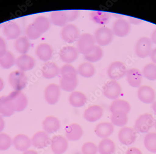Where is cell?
<instances>
[{
    "label": "cell",
    "mask_w": 156,
    "mask_h": 154,
    "mask_svg": "<svg viewBox=\"0 0 156 154\" xmlns=\"http://www.w3.org/2000/svg\"><path fill=\"white\" fill-rule=\"evenodd\" d=\"M98 151V148L94 143L92 142H87L84 143L82 147L83 154H96Z\"/></svg>",
    "instance_id": "ee69618b"
},
{
    "label": "cell",
    "mask_w": 156,
    "mask_h": 154,
    "mask_svg": "<svg viewBox=\"0 0 156 154\" xmlns=\"http://www.w3.org/2000/svg\"><path fill=\"white\" fill-rule=\"evenodd\" d=\"M60 96V87L58 85H48L44 91V98L49 104L54 105L58 101Z\"/></svg>",
    "instance_id": "4fadbf2b"
},
{
    "label": "cell",
    "mask_w": 156,
    "mask_h": 154,
    "mask_svg": "<svg viewBox=\"0 0 156 154\" xmlns=\"http://www.w3.org/2000/svg\"><path fill=\"white\" fill-rule=\"evenodd\" d=\"M31 144L38 149L44 148L50 144V139L47 133L44 131H38L36 133L31 139Z\"/></svg>",
    "instance_id": "44dd1931"
},
{
    "label": "cell",
    "mask_w": 156,
    "mask_h": 154,
    "mask_svg": "<svg viewBox=\"0 0 156 154\" xmlns=\"http://www.w3.org/2000/svg\"><path fill=\"white\" fill-rule=\"evenodd\" d=\"M103 56V51L101 47L95 45L93 50L87 55L84 56L87 62L90 63H95L101 60Z\"/></svg>",
    "instance_id": "74e56055"
},
{
    "label": "cell",
    "mask_w": 156,
    "mask_h": 154,
    "mask_svg": "<svg viewBox=\"0 0 156 154\" xmlns=\"http://www.w3.org/2000/svg\"><path fill=\"white\" fill-rule=\"evenodd\" d=\"M8 96L12 102L15 111H22L27 107L28 99L26 95L21 91H13Z\"/></svg>",
    "instance_id": "5b68a950"
},
{
    "label": "cell",
    "mask_w": 156,
    "mask_h": 154,
    "mask_svg": "<svg viewBox=\"0 0 156 154\" xmlns=\"http://www.w3.org/2000/svg\"><path fill=\"white\" fill-rule=\"evenodd\" d=\"M126 80L132 87H138L141 86L142 83L143 74L140 70L136 68H131L127 70Z\"/></svg>",
    "instance_id": "ac0fdd59"
},
{
    "label": "cell",
    "mask_w": 156,
    "mask_h": 154,
    "mask_svg": "<svg viewBox=\"0 0 156 154\" xmlns=\"http://www.w3.org/2000/svg\"><path fill=\"white\" fill-rule=\"evenodd\" d=\"M137 97L140 101L144 104H152L155 101L156 94L154 89L150 86L139 87L137 91Z\"/></svg>",
    "instance_id": "5bb4252c"
},
{
    "label": "cell",
    "mask_w": 156,
    "mask_h": 154,
    "mask_svg": "<svg viewBox=\"0 0 156 154\" xmlns=\"http://www.w3.org/2000/svg\"><path fill=\"white\" fill-rule=\"evenodd\" d=\"M42 74L45 78L51 79L60 74V68L55 63L46 62L42 67Z\"/></svg>",
    "instance_id": "d4e9b609"
},
{
    "label": "cell",
    "mask_w": 156,
    "mask_h": 154,
    "mask_svg": "<svg viewBox=\"0 0 156 154\" xmlns=\"http://www.w3.org/2000/svg\"><path fill=\"white\" fill-rule=\"evenodd\" d=\"M155 123V120L152 115L145 113L141 115L136 121L134 128L138 132H148L150 129L153 127Z\"/></svg>",
    "instance_id": "277c9868"
},
{
    "label": "cell",
    "mask_w": 156,
    "mask_h": 154,
    "mask_svg": "<svg viewBox=\"0 0 156 154\" xmlns=\"http://www.w3.org/2000/svg\"><path fill=\"white\" fill-rule=\"evenodd\" d=\"M135 50L136 56L141 58H145L150 56L152 50V42L147 37H141L136 43Z\"/></svg>",
    "instance_id": "8992f818"
},
{
    "label": "cell",
    "mask_w": 156,
    "mask_h": 154,
    "mask_svg": "<svg viewBox=\"0 0 156 154\" xmlns=\"http://www.w3.org/2000/svg\"><path fill=\"white\" fill-rule=\"evenodd\" d=\"M150 56L152 63L156 64V47L152 49L150 55Z\"/></svg>",
    "instance_id": "f907efd6"
},
{
    "label": "cell",
    "mask_w": 156,
    "mask_h": 154,
    "mask_svg": "<svg viewBox=\"0 0 156 154\" xmlns=\"http://www.w3.org/2000/svg\"><path fill=\"white\" fill-rule=\"evenodd\" d=\"M82 128L79 124L72 123L67 127L66 129V139L71 141L79 140L83 135Z\"/></svg>",
    "instance_id": "cb8c5ba5"
},
{
    "label": "cell",
    "mask_w": 156,
    "mask_h": 154,
    "mask_svg": "<svg viewBox=\"0 0 156 154\" xmlns=\"http://www.w3.org/2000/svg\"><path fill=\"white\" fill-rule=\"evenodd\" d=\"M98 150L100 154H114L115 150V144L111 139L105 138L99 143Z\"/></svg>",
    "instance_id": "836d02e7"
},
{
    "label": "cell",
    "mask_w": 156,
    "mask_h": 154,
    "mask_svg": "<svg viewBox=\"0 0 156 154\" xmlns=\"http://www.w3.org/2000/svg\"><path fill=\"white\" fill-rule=\"evenodd\" d=\"M152 108L155 114H156V101H154L152 104Z\"/></svg>",
    "instance_id": "9f6ffc18"
},
{
    "label": "cell",
    "mask_w": 156,
    "mask_h": 154,
    "mask_svg": "<svg viewBox=\"0 0 156 154\" xmlns=\"http://www.w3.org/2000/svg\"><path fill=\"white\" fill-rule=\"evenodd\" d=\"M12 143L16 150L25 151L28 150L31 145V139L24 134L17 135L12 140Z\"/></svg>",
    "instance_id": "603a6c76"
},
{
    "label": "cell",
    "mask_w": 156,
    "mask_h": 154,
    "mask_svg": "<svg viewBox=\"0 0 156 154\" xmlns=\"http://www.w3.org/2000/svg\"><path fill=\"white\" fill-rule=\"evenodd\" d=\"M51 149L55 154H63L67 150L68 143L67 139L62 135H55L51 141Z\"/></svg>",
    "instance_id": "2e32d148"
},
{
    "label": "cell",
    "mask_w": 156,
    "mask_h": 154,
    "mask_svg": "<svg viewBox=\"0 0 156 154\" xmlns=\"http://www.w3.org/2000/svg\"><path fill=\"white\" fill-rule=\"evenodd\" d=\"M78 74L83 77L89 78L94 76L95 73V68L92 63L84 62L80 64L78 69Z\"/></svg>",
    "instance_id": "d6a6232c"
},
{
    "label": "cell",
    "mask_w": 156,
    "mask_h": 154,
    "mask_svg": "<svg viewBox=\"0 0 156 154\" xmlns=\"http://www.w3.org/2000/svg\"><path fill=\"white\" fill-rule=\"evenodd\" d=\"M4 127H5V121L2 116L0 115V132L4 129Z\"/></svg>",
    "instance_id": "816d5d0a"
},
{
    "label": "cell",
    "mask_w": 156,
    "mask_h": 154,
    "mask_svg": "<svg viewBox=\"0 0 156 154\" xmlns=\"http://www.w3.org/2000/svg\"><path fill=\"white\" fill-rule=\"evenodd\" d=\"M128 22L130 24H134V25H139L142 22V20H140L137 18H134L133 17H128Z\"/></svg>",
    "instance_id": "c3c4849f"
},
{
    "label": "cell",
    "mask_w": 156,
    "mask_h": 154,
    "mask_svg": "<svg viewBox=\"0 0 156 154\" xmlns=\"http://www.w3.org/2000/svg\"><path fill=\"white\" fill-rule=\"evenodd\" d=\"M112 123L116 126H124L128 121L127 114L122 111H116L112 113L111 116Z\"/></svg>",
    "instance_id": "8d00e7d4"
},
{
    "label": "cell",
    "mask_w": 156,
    "mask_h": 154,
    "mask_svg": "<svg viewBox=\"0 0 156 154\" xmlns=\"http://www.w3.org/2000/svg\"><path fill=\"white\" fill-rule=\"evenodd\" d=\"M43 127L45 132L51 134L59 130L61 125L59 120L55 116H48L43 122Z\"/></svg>",
    "instance_id": "484cf974"
},
{
    "label": "cell",
    "mask_w": 156,
    "mask_h": 154,
    "mask_svg": "<svg viewBox=\"0 0 156 154\" xmlns=\"http://www.w3.org/2000/svg\"><path fill=\"white\" fill-rule=\"evenodd\" d=\"M1 25H0V28H1Z\"/></svg>",
    "instance_id": "680465c9"
},
{
    "label": "cell",
    "mask_w": 156,
    "mask_h": 154,
    "mask_svg": "<svg viewBox=\"0 0 156 154\" xmlns=\"http://www.w3.org/2000/svg\"><path fill=\"white\" fill-rule=\"evenodd\" d=\"M152 43L155 44L156 45V29L152 32L151 35V38Z\"/></svg>",
    "instance_id": "f5cc1de1"
},
{
    "label": "cell",
    "mask_w": 156,
    "mask_h": 154,
    "mask_svg": "<svg viewBox=\"0 0 156 154\" xmlns=\"http://www.w3.org/2000/svg\"><path fill=\"white\" fill-rule=\"evenodd\" d=\"M16 59L14 55L7 51L2 56L0 57V66L4 69H9L15 64Z\"/></svg>",
    "instance_id": "f35d334b"
},
{
    "label": "cell",
    "mask_w": 156,
    "mask_h": 154,
    "mask_svg": "<svg viewBox=\"0 0 156 154\" xmlns=\"http://www.w3.org/2000/svg\"><path fill=\"white\" fill-rule=\"evenodd\" d=\"M118 137L122 144L129 146L135 142L137 135L135 129L128 127H124L119 131Z\"/></svg>",
    "instance_id": "30bf717a"
},
{
    "label": "cell",
    "mask_w": 156,
    "mask_h": 154,
    "mask_svg": "<svg viewBox=\"0 0 156 154\" xmlns=\"http://www.w3.org/2000/svg\"><path fill=\"white\" fill-rule=\"evenodd\" d=\"M15 109L8 96L0 97V115L9 117L14 114Z\"/></svg>",
    "instance_id": "4316f807"
},
{
    "label": "cell",
    "mask_w": 156,
    "mask_h": 154,
    "mask_svg": "<svg viewBox=\"0 0 156 154\" xmlns=\"http://www.w3.org/2000/svg\"><path fill=\"white\" fill-rule=\"evenodd\" d=\"M95 46V42L94 36L90 33L81 34L77 40V50L80 53L84 56L90 53Z\"/></svg>",
    "instance_id": "6da1fadb"
},
{
    "label": "cell",
    "mask_w": 156,
    "mask_h": 154,
    "mask_svg": "<svg viewBox=\"0 0 156 154\" xmlns=\"http://www.w3.org/2000/svg\"><path fill=\"white\" fill-rule=\"evenodd\" d=\"M9 83L15 91H21L27 84V77L24 72L20 70L14 71L9 76Z\"/></svg>",
    "instance_id": "7a4b0ae2"
},
{
    "label": "cell",
    "mask_w": 156,
    "mask_h": 154,
    "mask_svg": "<svg viewBox=\"0 0 156 154\" xmlns=\"http://www.w3.org/2000/svg\"><path fill=\"white\" fill-rule=\"evenodd\" d=\"M87 101V98L83 93L80 91H73L69 97L70 105L75 108L83 106Z\"/></svg>",
    "instance_id": "4dcf8cb0"
},
{
    "label": "cell",
    "mask_w": 156,
    "mask_h": 154,
    "mask_svg": "<svg viewBox=\"0 0 156 154\" xmlns=\"http://www.w3.org/2000/svg\"><path fill=\"white\" fill-rule=\"evenodd\" d=\"M90 19L96 24L104 25L110 21L111 15L109 13L102 11H92L89 14Z\"/></svg>",
    "instance_id": "f1b7e54d"
},
{
    "label": "cell",
    "mask_w": 156,
    "mask_h": 154,
    "mask_svg": "<svg viewBox=\"0 0 156 154\" xmlns=\"http://www.w3.org/2000/svg\"><path fill=\"white\" fill-rule=\"evenodd\" d=\"M3 32L7 39L16 40L20 37L21 29L17 23L12 21H8L3 24Z\"/></svg>",
    "instance_id": "e0dca14e"
},
{
    "label": "cell",
    "mask_w": 156,
    "mask_h": 154,
    "mask_svg": "<svg viewBox=\"0 0 156 154\" xmlns=\"http://www.w3.org/2000/svg\"><path fill=\"white\" fill-rule=\"evenodd\" d=\"M7 51L6 43L4 39L0 36V57L2 56Z\"/></svg>",
    "instance_id": "7dc6e473"
},
{
    "label": "cell",
    "mask_w": 156,
    "mask_h": 154,
    "mask_svg": "<svg viewBox=\"0 0 156 154\" xmlns=\"http://www.w3.org/2000/svg\"><path fill=\"white\" fill-rule=\"evenodd\" d=\"M60 36L63 41L68 43H72L78 40L80 34L79 29L76 25L67 23L62 27Z\"/></svg>",
    "instance_id": "ba28073f"
},
{
    "label": "cell",
    "mask_w": 156,
    "mask_h": 154,
    "mask_svg": "<svg viewBox=\"0 0 156 154\" xmlns=\"http://www.w3.org/2000/svg\"><path fill=\"white\" fill-rule=\"evenodd\" d=\"M78 84V74H67L61 76L60 87L66 92H73Z\"/></svg>",
    "instance_id": "7c38bea8"
},
{
    "label": "cell",
    "mask_w": 156,
    "mask_h": 154,
    "mask_svg": "<svg viewBox=\"0 0 156 154\" xmlns=\"http://www.w3.org/2000/svg\"><path fill=\"white\" fill-rule=\"evenodd\" d=\"M131 27L128 21L120 18L115 21L112 27L114 35L120 37H123L129 34Z\"/></svg>",
    "instance_id": "8fae6325"
},
{
    "label": "cell",
    "mask_w": 156,
    "mask_h": 154,
    "mask_svg": "<svg viewBox=\"0 0 156 154\" xmlns=\"http://www.w3.org/2000/svg\"><path fill=\"white\" fill-rule=\"evenodd\" d=\"M154 126H155V128L156 129V121H155V123H154Z\"/></svg>",
    "instance_id": "6f0895ef"
},
{
    "label": "cell",
    "mask_w": 156,
    "mask_h": 154,
    "mask_svg": "<svg viewBox=\"0 0 156 154\" xmlns=\"http://www.w3.org/2000/svg\"><path fill=\"white\" fill-rule=\"evenodd\" d=\"M65 11L67 15L68 22L75 21L79 15V11L78 10H69Z\"/></svg>",
    "instance_id": "bcb514c9"
},
{
    "label": "cell",
    "mask_w": 156,
    "mask_h": 154,
    "mask_svg": "<svg viewBox=\"0 0 156 154\" xmlns=\"http://www.w3.org/2000/svg\"><path fill=\"white\" fill-rule=\"evenodd\" d=\"M114 130L113 124L108 122H102L95 127L94 131L98 137L101 138H107L111 135Z\"/></svg>",
    "instance_id": "83f0119b"
},
{
    "label": "cell",
    "mask_w": 156,
    "mask_h": 154,
    "mask_svg": "<svg viewBox=\"0 0 156 154\" xmlns=\"http://www.w3.org/2000/svg\"><path fill=\"white\" fill-rule=\"evenodd\" d=\"M131 107L128 101L122 99L115 100L111 103L109 110L113 113L116 111H122L128 114L130 112Z\"/></svg>",
    "instance_id": "e575fe53"
},
{
    "label": "cell",
    "mask_w": 156,
    "mask_h": 154,
    "mask_svg": "<svg viewBox=\"0 0 156 154\" xmlns=\"http://www.w3.org/2000/svg\"><path fill=\"white\" fill-rule=\"evenodd\" d=\"M15 64L20 70L27 71L34 68L35 60L29 55L27 54L21 55L16 59Z\"/></svg>",
    "instance_id": "d6986e66"
},
{
    "label": "cell",
    "mask_w": 156,
    "mask_h": 154,
    "mask_svg": "<svg viewBox=\"0 0 156 154\" xmlns=\"http://www.w3.org/2000/svg\"><path fill=\"white\" fill-rule=\"evenodd\" d=\"M36 54L41 61L47 62L52 58L53 50L49 44L41 43L37 47Z\"/></svg>",
    "instance_id": "7402d4cb"
},
{
    "label": "cell",
    "mask_w": 156,
    "mask_h": 154,
    "mask_svg": "<svg viewBox=\"0 0 156 154\" xmlns=\"http://www.w3.org/2000/svg\"><path fill=\"white\" fill-rule=\"evenodd\" d=\"M127 69L124 64L119 61H115L108 66L107 74L111 80L120 79L126 75Z\"/></svg>",
    "instance_id": "52a82bcc"
},
{
    "label": "cell",
    "mask_w": 156,
    "mask_h": 154,
    "mask_svg": "<svg viewBox=\"0 0 156 154\" xmlns=\"http://www.w3.org/2000/svg\"><path fill=\"white\" fill-rule=\"evenodd\" d=\"M142 74L149 80H156V64L150 63L145 65L143 69Z\"/></svg>",
    "instance_id": "60d3db41"
},
{
    "label": "cell",
    "mask_w": 156,
    "mask_h": 154,
    "mask_svg": "<svg viewBox=\"0 0 156 154\" xmlns=\"http://www.w3.org/2000/svg\"><path fill=\"white\" fill-rule=\"evenodd\" d=\"M102 92L106 98L115 100L121 94V86L116 80H110L103 86Z\"/></svg>",
    "instance_id": "9c48e42d"
},
{
    "label": "cell",
    "mask_w": 156,
    "mask_h": 154,
    "mask_svg": "<svg viewBox=\"0 0 156 154\" xmlns=\"http://www.w3.org/2000/svg\"><path fill=\"white\" fill-rule=\"evenodd\" d=\"M126 154H143V153L138 149L132 147L128 149L126 151Z\"/></svg>",
    "instance_id": "681fc988"
},
{
    "label": "cell",
    "mask_w": 156,
    "mask_h": 154,
    "mask_svg": "<svg viewBox=\"0 0 156 154\" xmlns=\"http://www.w3.org/2000/svg\"><path fill=\"white\" fill-rule=\"evenodd\" d=\"M78 74L77 70L71 64H65L60 68L61 76L67 74Z\"/></svg>",
    "instance_id": "f6af8a7d"
},
{
    "label": "cell",
    "mask_w": 156,
    "mask_h": 154,
    "mask_svg": "<svg viewBox=\"0 0 156 154\" xmlns=\"http://www.w3.org/2000/svg\"><path fill=\"white\" fill-rule=\"evenodd\" d=\"M77 48L72 46L63 47L59 52V56L62 62L65 64H71L75 61L79 56Z\"/></svg>",
    "instance_id": "9a60e30c"
},
{
    "label": "cell",
    "mask_w": 156,
    "mask_h": 154,
    "mask_svg": "<svg viewBox=\"0 0 156 154\" xmlns=\"http://www.w3.org/2000/svg\"><path fill=\"white\" fill-rule=\"evenodd\" d=\"M25 33L26 37L29 40H36L42 36V34L37 30L32 22L27 26Z\"/></svg>",
    "instance_id": "b9f144b4"
},
{
    "label": "cell",
    "mask_w": 156,
    "mask_h": 154,
    "mask_svg": "<svg viewBox=\"0 0 156 154\" xmlns=\"http://www.w3.org/2000/svg\"><path fill=\"white\" fill-rule=\"evenodd\" d=\"M23 154H38V153L35 150H27L24 151Z\"/></svg>",
    "instance_id": "db71d44e"
},
{
    "label": "cell",
    "mask_w": 156,
    "mask_h": 154,
    "mask_svg": "<svg viewBox=\"0 0 156 154\" xmlns=\"http://www.w3.org/2000/svg\"><path fill=\"white\" fill-rule=\"evenodd\" d=\"M94 37L98 46H106L113 41L114 34L110 28L101 27L95 30Z\"/></svg>",
    "instance_id": "3957f363"
},
{
    "label": "cell",
    "mask_w": 156,
    "mask_h": 154,
    "mask_svg": "<svg viewBox=\"0 0 156 154\" xmlns=\"http://www.w3.org/2000/svg\"><path fill=\"white\" fill-rule=\"evenodd\" d=\"M103 109L100 106H91L84 111V118L90 122H94L101 118L103 116Z\"/></svg>",
    "instance_id": "ffe728a7"
},
{
    "label": "cell",
    "mask_w": 156,
    "mask_h": 154,
    "mask_svg": "<svg viewBox=\"0 0 156 154\" xmlns=\"http://www.w3.org/2000/svg\"><path fill=\"white\" fill-rule=\"evenodd\" d=\"M144 144L148 151L156 153V133H149L146 134L144 137Z\"/></svg>",
    "instance_id": "ab89813d"
},
{
    "label": "cell",
    "mask_w": 156,
    "mask_h": 154,
    "mask_svg": "<svg viewBox=\"0 0 156 154\" xmlns=\"http://www.w3.org/2000/svg\"><path fill=\"white\" fill-rule=\"evenodd\" d=\"M50 20L44 15H39L34 19L32 22L37 30L43 34L49 30L51 27Z\"/></svg>",
    "instance_id": "1f68e13d"
},
{
    "label": "cell",
    "mask_w": 156,
    "mask_h": 154,
    "mask_svg": "<svg viewBox=\"0 0 156 154\" xmlns=\"http://www.w3.org/2000/svg\"><path fill=\"white\" fill-rule=\"evenodd\" d=\"M4 87V81L2 78L0 77V92L3 90Z\"/></svg>",
    "instance_id": "11a10c76"
},
{
    "label": "cell",
    "mask_w": 156,
    "mask_h": 154,
    "mask_svg": "<svg viewBox=\"0 0 156 154\" xmlns=\"http://www.w3.org/2000/svg\"><path fill=\"white\" fill-rule=\"evenodd\" d=\"M50 20L53 25L58 27H64L68 22L66 12L62 10L51 12Z\"/></svg>",
    "instance_id": "f546056e"
},
{
    "label": "cell",
    "mask_w": 156,
    "mask_h": 154,
    "mask_svg": "<svg viewBox=\"0 0 156 154\" xmlns=\"http://www.w3.org/2000/svg\"><path fill=\"white\" fill-rule=\"evenodd\" d=\"M14 46L17 52L22 55L26 54L30 48L29 39L26 36H20L16 40Z\"/></svg>",
    "instance_id": "d590c367"
},
{
    "label": "cell",
    "mask_w": 156,
    "mask_h": 154,
    "mask_svg": "<svg viewBox=\"0 0 156 154\" xmlns=\"http://www.w3.org/2000/svg\"><path fill=\"white\" fill-rule=\"evenodd\" d=\"M12 140L9 135L4 133H0V150H6L10 147Z\"/></svg>",
    "instance_id": "7bdbcfd3"
}]
</instances>
